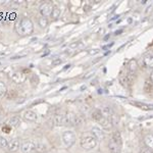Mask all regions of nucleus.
<instances>
[{
	"mask_svg": "<svg viewBox=\"0 0 153 153\" xmlns=\"http://www.w3.org/2000/svg\"><path fill=\"white\" fill-rule=\"evenodd\" d=\"M59 16H60V8H59L58 6H54L52 13H51L50 16L53 19H57V18H59Z\"/></svg>",
	"mask_w": 153,
	"mask_h": 153,
	"instance_id": "nucleus-26",
	"label": "nucleus"
},
{
	"mask_svg": "<svg viewBox=\"0 0 153 153\" xmlns=\"http://www.w3.org/2000/svg\"><path fill=\"white\" fill-rule=\"evenodd\" d=\"M19 148H21V144H19V141L18 139H13L10 142H8L7 149H8L9 152H16L18 151Z\"/></svg>",
	"mask_w": 153,
	"mask_h": 153,
	"instance_id": "nucleus-13",
	"label": "nucleus"
},
{
	"mask_svg": "<svg viewBox=\"0 0 153 153\" xmlns=\"http://www.w3.org/2000/svg\"><path fill=\"white\" fill-rule=\"evenodd\" d=\"M99 52V50H98V49H95V51H91V54H95V53H98Z\"/></svg>",
	"mask_w": 153,
	"mask_h": 153,
	"instance_id": "nucleus-30",
	"label": "nucleus"
},
{
	"mask_svg": "<svg viewBox=\"0 0 153 153\" xmlns=\"http://www.w3.org/2000/svg\"><path fill=\"white\" fill-rule=\"evenodd\" d=\"M21 151L23 153H30L35 151V140L26 141L21 145Z\"/></svg>",
	"mask_w": 153,
	"mask_h": 153,
	"instance_id": "nucleus-9",
	"label": "nucleus"
},
{
	"mask_svg": "<svg viewBox=\"0 0 153 153\" xmlns=\"http://www.w3.org/2000/svg\"><path fill=\"white\" fill-rule=\"evenodd\" d=\"M53 5L52 3L50 2H44V3L41 4L40 6V12H41V16H44V18H47V16H51L53 10Z\"/></svg>",
	"mask_w": 153,
	"mask_h": 153,
	"instance_id": "nucleus-7",
	"label": "nucleus"
},
{
	"mask_svg": "<svg viewBox=\"0 0 153 153\" xmlns=\"http://www.w3.org/2000/svg\"><path fill=\"white\" fill-rule=\"evenodd\" d=\"M8 146V141L4 137L0 136V148H7Z\"/></svg>",
	"mask_w": 153,
	"mask_h": 153,
	"instance_id": "nucleus-27",
	"label": "nucleus"
},
{
	"mask_svg": "<svg viewBox=\"0 0 153 153\" xmlns=\"http://www.w3.org/2000/svg\"><path fill=\"white\" fill-rule=\"evenodd\" d=\"M62 62V59H60V58H54L53 60H52V65L53 66H56V65H59L60 63Z\"/></svg>",
	"mask_w": 153,
	"mask_h": 153,
	"instance_id": "nucleus-28",
	"label": "nucleus"
},
{
	"mask_svg": "<svg viewBox=\"0 0 153 153\" xmlns=\"http://www.w3.org/2000/svg\"><path fill=\"white\" fill-rule=\"evenodd\" d=\"M102 117H103V114H102V112H101V110H99V109H94V110H93L92 118L95 120V122L98 123Z\"/></svg>",
	"mask_w": 153,
	"mask_h": 153,
	"instance_id": "nucleus-21",
	"label": "nucleus"
},
{
	"mask_svg": "<svg viewBox=\"0 0 153 153\" xmlns=\"http://www.w3.org/2000/svg\"><path fill=\"white\" fill-rule=\"evenodd\" d=\"M97 141L98 140L96 139L94 136H91V135L85 136L81 140V146H82L84 150H92L97 146V143H98Z\"/></svg>",
	"mask_w": 153,
	"mask_h": 153,
	"instance_id": "nucleus-3",
	"label": "nucleus"
},
{
	"mask_svg": "<svg viewBox=\"0 0 153 153\" xmlns=\"http://www.w3.org/2000/svg\"><path fill=\"white\" fill-rule=\"evenodd\" d=\"M66 118V125H71V126H78L80 124H82V120L79 115L75 114L74 112H68L65 114Z\"/></svg>",
	"mask_w": 153,
	"mask_h": 153,
	"instance_id": "nucleus-6",
	"label": "nucleus"
},
{
	"mask_svg": "<svg viewBox=\"0 0 153 153\" xmlns=\"http://www.w3.org/2000/svg\"><path fill=\"white\" fill-rule=\"evenodd\" d=\"M138 70V65H137V61L135 59H132V60L129 62V71L130 73L134 74L136 71Z\"/></svg>",
	"mask_w": 153,
	"mask_h": 153,
	"instance_id": "nucleus-23",
	"label": "nucleus"
},
{
	"mask_svg": "<svg viewBox=\"0 0 153 153\" xmlns=\"http://www.w3.org/2000/svg\"><path fill=\"white\" fill-rule=\"evenodd\" d=\"M62 142L68 148H71L76 142V135L73 131H65L62 134Z\"/></svg>",
	"mask_w": 153,
	"mask_h": 153,
	"instance_id": "nucleus-4",
	"label": "nucleus"
},
{
	"mask_svg": "<svg viewBox=\"0 0 153 153\" xmlns=\"http://www.w3.org/2000/svg\"><path fill=\"white\" fill-rule=\"evenodd\" d=\"M92 133H93V136L96 138L97 140H102L104 139V133L101 131V129L97 127H94L92 129Z\"/></svg>",
	"mask_w": 153,
	"mask_h": 153,
	"instance_id": "nucleus-17",
	"label": "nucleus"
},
{
	"mask_svg": "<svg viewBox=\"0 0 153 153\" xmlns=\"http://www.w3.org/2000/svg\"><path fill=\"white\" fill-rule=\"evenodd\" d=\"M30 53L29 50H27V49H24V50H21V52L14 54L13 56H11V60H14V59H19V58H24L26 57V56H28Z\"/></svg>",
	"mask_w": 153,
	"mask_h": 153,
	"instance_id": "nucleus-19",
	"label": "nucleus"
},
{
	"mask_svg": "<svg viewBox=\"0 0 153 153\" xmlns=\"http://www.w3.org/2000/svg\"><path fill=\"white\" fill-rule=\"evenodd\" d=\"M38 24H39V26H40L41 28H46V27L48 26V19H47V18H44V16H41V18H39Z\"/></svg>",
	"mask_w": 153,
	"mask_h": 153,
	"instance_id": "nucleus-24",
	"label": "nucleus"
},
{
	"mask_svg": "<svg viewBox=\"0 0 153 153\" xmlns=\"http://www.w3.org/2000/svg\"><path fill=\"white\" fill-rule=\"evenodd\" d=\"M144 90L148 94H152L153 93V84L150 80H146L145 85H144Z\"/></svg>",
	"mask_w": 153,
	"mask_h": 153,
	"instance_id": "nucleus-22",
	"label": "nucleus"
},
{
	"mask_svg": "<svg viewBox=\"0 0 153 153\" xmlns=\"http://www.w3.org/2000/svg\"><path fill=\"white\" fill-rule=\"evenodd\" d=\"M27 80V75L24 71H14L11 75V81L16 84H23L26 82Z\"/></svg>",
	"mask_w": 153,
	"mask_h": 153,
	"instance_id": "nucleus-8",
	"label": "nucleus"
},
{
	"mask_svg": "<svg viewBox=\"0 0 153 153\" xmlns=\"http://www.w3.org/2000/svg\"><path fill=\"white\" fill-rule=\"evenodd\" d=\"M131 104L143 110H153V104H147V103L139 102V101H131Z\"/></svg>",
	"mask_w": 153,
	"mask_h": 153,
	"instance_id": "nucleus-11",
	"label": "nucleus"
},
{
	"mask_svg": "<svg viewBox=\"0 0 153 153\" xmlns=\"http://www.w3.org/2000/svg\"><path fill=\"white\" fill-rule=\"evenodd\" d=\"M140 153H153V152H152L151 149H149V148L145 147V148H143L141 151H140Z\"/></svg>",
	"mask_w": 153,
	"mask_h": 153,
	"instance_id": "nucleus-29",
	"label": "nucleus"
},
{
	"mask_svg": "<svg viewBox=\"0 0 153 153\" xmlns=\"http://www.w3.org/2000/svg\"><path fill=\"white\" fill-rule=\"evenodd\" d=\"M16 34L19 36H29L33 33L34 31V24L28 18H24L19 19L14 26Z\"/></svg>",
	"mask_w": 153,
	"mask_h": 153,
	"instance_id": "nucleus-1",
	"label": "nucleus"
},
{
	"mask_svg": "<svg viewBox=\"0 0 153 153\" xmlns=\"http://www.w3.org/2000/svg\"><path fill=\"white\" fill-rule=\"evenodd\" d=\"M1 123H2V117H1V114H0V125H1Z\"/></svg>",
	"mask_w": 153,
	"mask_h": 153,
	"instance_id": "nucleus-33",
	"label": "nucleus"
},
{
	"mask_svg": "<svg viewBox=\"0 0 153 153\" xmlns=\"http://www.w3.org/2000/svg\"><path fill=\"white\" fill-rule=\"evenodd\" d=\"M19 124H21V117H19V115H14V117H12L10 120H9V126H10V127L16 128V127H19Z\"/></svg>",
	"mask_w": 153,
	"mask_h": 153,
	"instance_id": "nucleus-20",
	"label": "nucleus"
},
{
	"mask_svg": "<svg viewBox=\"0 0 153 153\" xmlns=\"http://www.w3.org/2000/svg\"><path fill=\"white\" fill-rule=\"evenodd\" d=\"M144 142L147 148L153 150V134H148L145 136L144 138Z\"/></svg>",
	"mask_w": 153,
	"mask_h": 153,
	"instance_id": "nucleus-18",
	"label": "nucleus"
},
{
	"mask_svg": "<svg viewBox=\"0 0 153 153\" xmlns=\"http://www.w3.org/2000/svg\"><path fill=\"white\" fill-rule=\"evenodd\" d=\"M54 124L55 126H65L66 125V118L65 114L63 113H57V114L54 117Z\"/></svg>",
	"mask_w": 153,
	"mask_h": 153,
	"instance_id": "nucleus-14",
	"label": "nucleus"
},
{
	"mask_svg": "<svg viewBox=\"0 0 153 153\" xmlns=\"http://www.w3.org/2000/svg\"><path fill=\"white\" fill-rule=\"evenodd\" d=\"M7 93V86L2 81H0V96H4Z\"/></svg>",
	"mask_w": 153,
	"mask_h": 153,
	"instance_id": "nucleus-25",
	"label": "nucleus"
},
{
	"mask_svg": "<svg viewBox=\"0 0 153 153\" xmlns=\"http://www.w3.org/2000/svg\"><path fill=\"white\" fill-rule=\"evenodd\" d=\"M98 124H99L101 127L103 128V129H105V130H109V129H111L112 128V122H111V120H110L109 117H103L101 120L98 122Z\"/></svg>",
	"mask_w": 153,
	"mask_h": 153,
	"instance_id": "nucleus-12",
	"label": "nucleus"
},
{
	"mask_svg": "<svg viewBox=\"0 0 153 153\" xmlns=\"http://www.w3.org/2000/svg\"><path fill=\"white\" fill-rule=\"evenodd\" d=\"M0 37H1V34H0Z\"/></svg>",
	"mask_w": 153,
	"mask_h": 153,
	"instance_id": "nucleus-34",
	"label": "nucleus"
},
{
	"mask_svg": "<svg viewBox=\"0 0 153 153\" xmlns=\"http://www.w3.org/2000/svg\"><path fill=\"white\" fill-rule=\"evenodd\" d=\"M143 63H144V65L146 68H153V53L147 54L144 57V59H143Z\"/></svg>",
	"mask_w": 153,
	"mask_h": 153,
	"instance_id": "nucleus-16",
	"label": "nucleus"
},
{
	"mask_svg": "<svg viewBox=\"0 0 153 153\" xmlns=\"http://www.w3.org/2000/svg\"><path fill=\"white\" fill-rule=\"evenodd\" d=\"M6 1H2V0H0V5H3V4H5Z\"/></svg>",
	"mask_w": 153,
	"mask_h": 153,
	"instance_id": "nucleus-32",
	"label": "nucleus"
},
{
	"mask_svg": "<svg viewBox=\"0 0 153 153\" xmlns=\"http://www.w3.org/2000/svg\"><path fill=\"white\" fill-rule=\"evenodd\" d=\"M123 142H122V136L120 132H114L112 134V137L108 144L109 151L111 153H120L122 150Z\"/></svg>",
	"mask_w": 153,
	"mask_h": 153,
	"instance_id": "nucleus-2",
	"label": "nucleus"
},
{
	"mask_svg": "<svg viewBox=\"0 0 153 153\" xmlns=\"http://www.w3.org/2000/svg\"><path fill=\"white\" fill-rule=\"evenodd\" d=\"M134 80H135V76L132 73L124 74V75L120 76V85L125 88L132 87L133 83H134Z\"/></svg>",
	"mask_w": 153,
	"mask_h": 153,
	"instance_id": "nucleus-5",
	"label": "nucleus"
},
{
	"mask_svg": "<svg viewBox=\"0 0 153 153\" xmlns=\"http://www.w3.org/2000/svg\"><path fill=\"white\" fill-rule=\"evenodd\" d=\"M150 81H151V82H152V84H153V71H152L151 75H150Z\"/></svg>",
	"mask_w": 153,
	"mask_h": 153,
	"instance_id": "nucleus-31",
	"label": "nucleus"
},
{
	"mask_svg": "<svg viewBox=\"0 0 153 153\" xmlns=\"http://www.w3.org/2000/svg\"><path fill=\"white\" fill-rule=\"evenodd\" d=\"M47 146L46 144H44L43 142L38 141V140H35V151L39 152V153H44L47 151Z\"/></svg>",
	"mask_w": 153,
	"mask_h": 153,
	"instance_id": "nucleus-15",
	"label": "nucleus"
},
{
	"mask_svg": "<svg viewBox=\"0 0 153 153\" xmlns=\"http://www.w3.org/2000/svg\"><path fill=\"white\" fill-rule=\"evenodd\" d=\"M23 115H24L25 120L30 122V123L36 122V120H38V114H37L35 111H33V110H26Z\"/></svg>",
	"mask_w": 153,
	"mask_h": 153,
	"instance_id": "nucleus-10",
	"label": "nucleus"
}]
</instances>
